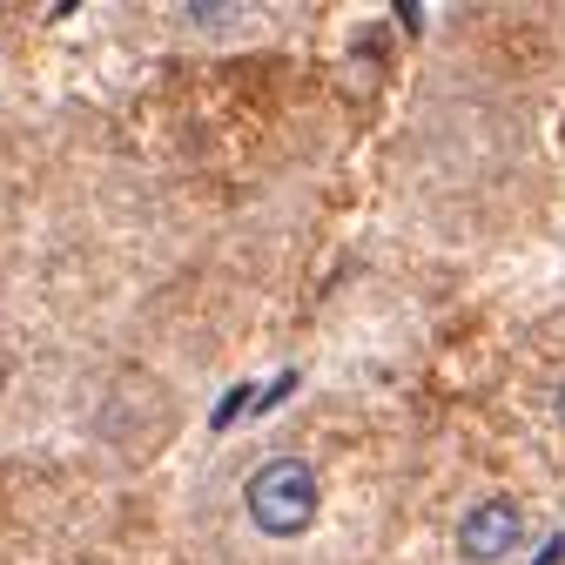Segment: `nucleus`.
<instances>
[{
  "mask_svg": "<svg viewBox=\"0 0 565 565\" xmlns=\"http://www.w3.org/2000/svg\"><path fill=\"white\" fill-rule=\"evenodd\" d=\"M189 14H195L202 28H223V21H230V0H202V8H189Z\"/></svg>",
  "mask_w": 565,
  "mask_h": 565,
  "instance_id": "3",
  "label": "nucleus"
},
{
  "mask_svg": "<svg viewBox=\"0 0 565 565\" xmlns=\"http://www.w3.org/2000/svg\"><path fill=\"white\" fill-rule=\"evenodd\" d=\"M0 384H8V364H0Z\"/></svg>",
  "mask_w": 565,
  "mask_h": 565,
  "instance_id": "6",
  "label": "nucleus"
},
{
  "mask_svg": "<svg viewBox=\"0 0 565 565\" xmlns=\"http://www.w3.org/2000/svg\"><path fill=\"white\" fill-rule=\"evenodd\" d=\"M519 539H525L519 499H478V505L458 519V558H465V565H499V558L519 552Z\"/></svg>",
  "mask_w": 565,
  "mask_h": 565,
  "instance_id": "2",
  "label": "nucleus"
},
{
  "mask_svg": "<svg viewBox=\"0 0 565 565\" xmlns=\"http://www.w3.org/2000/svg\"><path fill=\"white\" fill-rule=\"evenodd\" d=\"M317 505H323V484H317V465L310 458H269L249 471L243 484V512L263 539H303L317 525Z\"/></svg>",
  "mask_w": 565,
  "mask_h": 565,
  "instance_id": "1",
  "label": "nucleus"
},
{
  "mask_svg": "<svg viewBox=\"0 0 565 565\" xmlns=\"http://www.w3.org/2000/svg\"><path fill=\"white\" fill-rule=\"evenodd\" d=\"M558 424H565V384H558Z\"/></svg>",
  "mask_w": 565,
  "mask_h": 565,
  "instance_id": "5",
  "label": "nucleus"
},
{
  "mask_svg": "<svg viewBox=\"0 0 565 565\" xmlns=\"http://www.w3.org/2000/svg\"><path fill=\"white\" fill-rule=\"evenodd\" d=\"M558 558H565V532H558V539H545V558H539V565H558Z\"/></svg>",
  "mask_w": 565,
  "mask_h": 565,
  "instance_id": "4",
  "label": "nucleus"
}]
</instances>
